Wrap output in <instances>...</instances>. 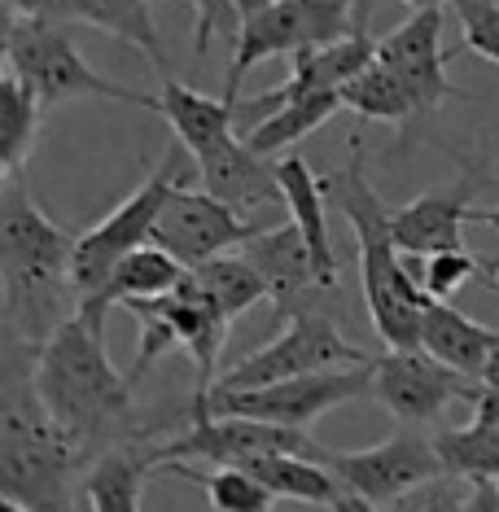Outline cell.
Listing matches in <instances>:
<instances>
[{
    "label": "cell",
    "instance_id": "obj_1",
    "mask_svg": "<svg viewBox=\"0 0 499 512\" xmlns=\"http://www.w3.org/2000/svg\"><path fill=\"white\" fill-rule=\"evenodd\" d=\"M36 390L53 425L88 456V464L123 442H149V429L136 416L132 377L110 364L106 329L75 311L49 342L36 351Z\"/></svg>",
    "mask_w": 499,
    "mask_h": 512
},
{
    "label": "cell",
    "instance_id": "obj_2",
    "mask_svg": "<svg viewBox=\"0 0 499 512\" xmlns=\"http://www.w3.org/2000/svg\"><path fill=\"white\" fill-rule=\"evenodd\" d=\"M75 246L79 232H66L40 211L27 180H0V285H5V329L27 346H40L75 316Z\"/></svg>",
    "mask_w": 499,
    "mask_h": 512
},
{
    "label": "cell",
    "instance_id": "obj_3",
    "mask_svg": "<svg viewBox=\"0 0 499 512\" xmlns=\"http://www.w3.org/2000/svg\"><path fill=\"white\" fill-rule=\"evenodd\" d=\"M0 368V499L27 512H71V477H84L88 456L40 399L36 346L5 329Z\"/></svg>",
    "mask_w": 499,
    "mask_h": 512
},
{
    "label": "cell",
    "instance_id": "obj_4",
    "mask_svg": "<svg viewBox=\"0 0 499 512\" xmlns=\"http://www.w3.org/2000/svg\"><path fill=\"white\" fill-rule=\"evenodd\" d=\"M324 197L346 215L359 246V276H364V302L373 316L377 337L390 351H416L421 346V320L434 298L408 276L403 250L390 228V206L364 176V149L359 136L351 141V162L324 176Z\"/></svg>",
    "mask_w": 499,
    "mask_h": 512
},
{
    "label": "cell",
    "instance_id": "obj_5",
    "mask_svg": "<svg viewBox=\"0 0 499 512\" xmlns=\"http://www.w3.org/2000/svg\"><path fill=\"white\" fill-rule=\"evenodd\" d=\"M5 57L9 75L40 97V106H62L71 97H101V101H123V106H141L158 114V97H145L136 88H123L114 79L97 75L79 57L75 40L66 27L40 18H5Z\"/></svg>",
    "mask_w": 499,
    "mask_h": 512
},
{
    "label": "cell",
    "instance_id": "obj_6",
    "mask_svg": "<svg viewBox=\"0 0 499 512\" xmlns=\"http://www.w3.org/2000/svg\"><path fill=\"white\" fill-rule=\"evenodd\" d=\"M176 141H171L167 158L154 162V171L136 184L132 193L123 197V206L92 224L88 232H79V246H75V267H71V281H75V302L97 294L106 285V276L119 267L127 254L154 246V228H158V215L167 206V197L189 184V176H197V167H180V154H176Z\"/></svg>",
    "mask_w": 499,
    "mask_h": 512
},
{
    "label": "cell",
    "instance_id": "obj_7",
    "mask_svg": "<svg viewBox=\"0 0 499 512\" xmlns=\"http://www.w3.org/2000/svg\"><path fill=\"white\" fill-rule=\"evenodd\" d=\"M351 9L355 0H272L263 14L246 18L237 44H232V62L224 79V97L241 101V79L268 57H298L307 49H324L351 36Z\"/></svg>",
    "mask_w": 499,
    "mask_h": 512
},
{
    "label": "cell",
    "instance_id": "obj_8",
    "mask_svg": "<svg viewBox=\"0 0 499 512\" xmlns=\"http://www.w3.org/2000/svg\"><path fill=\"white\" fill-rule=\"evenodd\" d=\"M373 364L311 372V377L276 381V386H263V390H211L206 403H193V412L250 416V421H268L285 429H307L311 421L329 416L333 407L368 399L373 394Z\"/></svg>",
    "mask_w": 499,
    "mask_h": 512
},
{
    "label": "cell",
    "instance_id": "obj_9",
    "mask_svg": "<svg viewBox=\"0 0 499 512\" xmlns=\"http://www.w3.org/2000/svg\"><path fill=\"white\" fill-rule=\"evenodd\" d=\"M359 364H373V355H364L351 337H342V329L324 311H307V316L289 320L281 337H272L268 346H259L254 355L237 359L228 372H219L211 390H263L276 386V381L311 377V372H329V368H359Z\"/></svg>",
    "mask_w": 499,
    "mask_h": 512
},
{
    "label": "cell",
    "instance_id": "obj_10",
    "mask_svg": "<svg viewBox=\"0 0 499 512\" xmlns=\"http://www.w3.org/2000/svg\"><path fill=\"white\" fill-rule=\"evenodd\" d=\"M329 473L342 482V491H351L359 499H368L373 508L386 512L390 504H399L403 495H412L416 486L443 477V456H438V442L425 429H408L390 434L377 447L364 451H324Z\"/></svg>",
    "mask_w": 499,
    "mask_h": 512
},
{
    "label": "cell",
    "instance_id": "obj_11",
    "mask_svg": "<svg viewBox=\"0 0 499 512\" xmlns=\"http://www.w3.org/2000/svg\"><path fill=\"white\" fill-rule=\"evenodd\" d=\"M263 456H311L324 460V447L307 429H285L268 421H250V416H211V412H193L189 434L158 442V464H184V460H206L215 464H241L263 460Z\"/></svg>",
    "mask_w": 499,
    "mask_h": 512
},
{
    "label": "cell",
    "instance_id": "obj_12",
    "mask_svg": "<svg viewBox=\"0 0 499 512\" xmlns=\"http://www.w3.org/2000/svg\"><path fill=\"white\" fill-rule=\"evenodd\" d=\"M373 399L386 407L399 425L425 429L447 412L451 403H478L482 381L438 364L434 355L416 351H386L373 364Z\"/></svg>",
    "mask_w": 499,
    "mask_h": 512
},
{
    "label": "cell",
    "instance_id": "obj_13",
    "mask_svg": "<svg viewBox=\"0 0 499 512\" xmlns=\"http://www.w3.org/2000/svg\"><path fill=\"white\" fill-rule=\"evenodd\" d=\"M259 232H268V228H259L254 219L232 211L228 202H219V197H211L206 189L180 184V189L167 197L162 215H158L154 246L167 250L171 259L193 272V267L211 263V259H219V254L246 250Z\"/></svg>",
    "mask_w": 499,
    "mask_h": 512
},
{
    "label": "cell",
    "instance_id": "obj_14",
    "mask_svg": "<svg viewBox=\"0 0 499 512\" xmlns=\"http://www.w3.org/2000/svg\"><path fill=\"white\" fill-rule=\"evenodd\" d=\"M443 27L447 9H412L408 22L377 40V62L403 79V88L416 97L421 119L434 114L443 101L464 97V92L447 79V57H443Z\"/></svg>",
    "mask_w": 499,
    "mask_h": 512
},
{
    "label": "cell",
    "instance_id": "obj_15",
    "mask_svg": "<svg viewBox=\"0 0 499 512\" xmlns=\"http://www.w3.org/2000/svg\"><path fill=\"white\" fill-rule=\"evenodd\" d=\"M141 307L154 311V316L171 329V337H176L180 351L193 359V368H197L193 403H202L206 394H211V386L219 381V351H224V337H228V324H232L224 316V307L206 294V285L197 281L193 272L184 276L171 294L141 298Z\"/></svg>",
    "mask_w": 499,
    "mask_h": 512
},
{
    "label": "cell",
    "instance_id": "obj_16",
    "mask_svg": "<svg viewBox=\"0 0 499 512\" xmlns=\"http://www.w3.org/2000/svg\"><path fill=\"white\" fill-rule=\"evenodd\" d=\"M289 62H294L289 79L281 88H272V92H263V97L246 101V106H241V123H250V127L263 123L289 97H307V92H342L355 75H364L368 66L377 62V40L368 36L364 22H355V31L346 40L324 44V49H307V53L289 57Z\"/></svg>",
    "mask_w": 499,
    "mask_h": 512
},
{
    "label": "cell",
    "instance_id": "obj_17",
    "mask_svg": "<svg viewBox=\"0 0 499 512\" xmlns=\"http://www.w3.org/2000/svg\"><path fill=\"white\" fill-rule=\"evenodd\" d=\"M241 254H246V259L259 267L263 281H268L276 320H298V316H307V311H316L311 302H316V294H324V281H320L316 254H311L307 237L294 224L259 232Z\"/></svg>",
    "mask_w": 499,
    "mask_h": 512
},
{
    "label": "cell",
    "instance_id": "obj_18",
    "mask_svg": "<svg viewBox=\"0 0 499 512\" xmlns=\"http://www.w3.org/2000/svg\"><path fill=\"white\" fill-rule=\"evenodd\" d=\"M473 193L478 180L464 176L456 189L447 193H421L412 202L394 206L390 211V228L403 254H443V250H464V224H473Z\"/></svg>",
    "mask_w": 499,
    "mask_h": 512
},
{
    "label": "cell",
    "instance_id": "obj_19",
    "mask_svg": "<svg viewBox=\"0 0 499 512\" xmlns=\"http://www.w3.org/2000/svg\"><path fill=\"white\" fill-rule=\"evenodd\" d=\"M193 167H197L202 189L211 197H219V202H228L232 211H241V215L254 211V206L285 202L281 167H276L272 158L254 154L250 141H241V136H232L228 145H219L206 158H197Z\"/></svg>",
    "mask_w": 499,
    "mask_h": 512
},
{
    "label": "cell",
    "instance_id": "obj_20",
    "mask_svg": "<svg viewBox=\"0 0 499 512\" xmlns=\"http://www.w3.org/2000/svg\"><path fill=\"white\" fill-rule=\"evenodd\" d=\"M158 114L167 119L176 145L197 162V158H206L211 149L228 145L232 136H237L241 101L206 97V92L180 84L176 75H167V79H162V92H158Z\"/></svg>",
    "mask_w": 499,
    "mask_h": 512
},
{
    "label": "cell",
    "instance_id": "obj_21",
    "mask_svg": "<svg viewBox=\"0 0 499 512\" xmlns=\"http://www.w3.org/2000/svg\"><path fill=\"white\" fill-rule=\"evenodd\" d=\"M184 276H189L184 263H176L167 250H158V246H145V250L127 254V259L106 276V285H101L97 294L79 298L75 311L84 320L106 329L110 307H127V302H141V298H162V294H171Z\"/></svg>",
    "mask_w": 499,
    "mask_h": 512
},
{
    "label": "cell",
    "instance_id": "obj_22",
    "mask_svg": "<svg viewBox=\"0 0 499 512\" xmlns=\"http://www.w3.org/2000/svg\"><path fill=\"white\" fill-rule=\"evenodd\" d=\"M154 469H162L158 442H123L101 451L84 469V495L92 512H141L145 477Z\"/></svg>",
    "mask_w": 499,
    "mask_h": 512
},
{
    "label": "cell",
    "instance_id": "obj_23",
    "mask_svg": "<svg viewBox=\"0 0 499 512\" xmlns=\"http://www.w3.org/2000/svg\"><path fill=\"white\" fill-rule=\"evenodd\" d=\"M443 469L469 486H495L499 482V394L482 390L473 403V421L460 429H443L434 438Z\"/></svg>",
    "mask_w": 499,
    "mask_h": 512
},
{
    "label": "cell",
    "instance_id": "obj_24",
    "mask_svg": "<svg viewBox=\"0 0 499 512\" xmlns=\"http://www.w3.org/2000/svg\"><path fill=\"white\" fill-rule=\"evenodd\" d=\"M276 167H281V193H285L289 215H294V228L303 232L311 254H316L324 289H333L338 285V254H333L329 219H324V202H329L324 197V176H316V167L303 154H285Z\"/></svg>",
    "mask_w": 499,
    "mask_h": 512
},
{
    "label": "cell",
    "instance_id": "obj_25",
    "mask_svg": "<svg viewBox=\"0 0 499 512\" xmlns=\"http://www.w3.org/2000/svg\"><path fill=\"white\" fill-rule=\"evenodd\" d=\"M495 346V329H486L473 316H464L451 302H429L425 320H421V351L434 355L438 364L464 372L478 381L486 368V355Z\"/></svg>",
    "mask_w": 499,
    "mask_h": 512
},
{
    "label": "cell",
    "instance_id": "obj_26",
    "mask_svg": "<svg viewBox=\"0 0 499 512\" xmlns=\"http://www.w3.org/2000/svg\"><path fill=\"white\" fill-rule=\"evenodd\" d=\"M71 18L84 22V27L106 31V36L123 40V44H132V49H141L162 79L171 75L167 57H162V40H158L149 0H71Z\"/></svg>",
    "mask_w": 499,
    "mask_h": 512
},
{
    "label": "cell",
    "instance_id": "obj_27",
    "mask_svg": "<svg viewBox=\"0 0 499 512\" xmlns=\"http://www.w3.org/2000/svg\"><path fill=\"white\" fill-rule=\"evenodd\" d=\"M338 110H346L342 92H307V97H289L263 123L250 127L246 141H250L254 154L272 158V154H281V149L298 145L303 136H311L316 127H324Z\"/></svg>",
    "mask_w": 499,
    "mask_h": 512
},
{
    "label": "cell",
    "instance_id": "obj_28",
    "mask_svg": "<svg viewBox=\"0 0 499 512\" xmlns=\"http://www.w3.org/2000/svg\"><path fill=\"white\" fill-rule=\"evenodd\" d=\"M241 469H246L250 477H259L276 499L320 504V508H333L342 499V482L329 473V464L311 460V456H263V460L241 464Z\"/></svg>",
    "mask_w": 499,
    "mask_h": 512
},
{
    "label": "cell",
    "instance_id": "obj_29",
    "mask_svg": "<svg viewBox=\"0 0 499 512\" xmlns=\"http://www.w3.org/2000/svg\"><path fill=\"white\" fill-rule=\"evenodd\" d=\"M342 101L346 110H355L359 119H373V123H399L408 127L421 119V106H416V97L408 88H403V79L386 71L381 62H373L364 75H355L351 84L342 88Z\"/></svg>",
    "mask_w": 499,
    "mask_h": 512
},
{
    "label": "cell",
    "instance_id": "obj_30",
    "mask_svg": "<svg viewBox=\"0 0 499 512\" xmlns=\"http://www.w3.org/2000/svg\"><path fill=\"white\" fill-rule=\"evenodd\" d=\"M40 110L44 106L36 92L5 71L0 79V162H5V176H18L27 167V154L40 132Z\"/></svg>",
    "mask_w": 499,
    "mask_h": 512
},
{
    "label": "cell",
    "instance_id": "obj_31",
    "mask_svg": "<svg viewBox=\"0 0 499 512\" xmlns=\"http://www.w3.org/2000/svg\"><path fill=\"white\" fill-rule=\"evenodd\" d=\"M193 276L206 285V294L224 307L228 320H241L250 307L268 302V281H263L259 267H254L246 254H219V259L193 267Z\"/></svg>",
    "mask_w": 499,
    "mask_h": 512
},
{
    "label": "cell",
    "instance_id": "obj_32",
    "mask_svg": "<svg viewBox=\"0 0 499 512\" xmlns=\"http://www.w3.org/2000/svg\"><path fill=\"white\" fill-rule=\"evenodd\" d=\"M167 473L189 477L202 486L206 504L215 512H272L276 495L259 477H250L246 469H232V464H215V469H189V464H167Z\"/></svg>",
    "mask_w": 499,
    "mask_h": 512
},
{
    "label": "cell",
    "instance_id": "obj_33",
    "mask_svg": "<svg viewBox=\"0 0 499 512\" xmlns=\"http://www.w3.org/2000/svg\"><path fill=\"white\" fill-rule=\"evenodd\" d=\"M460 36L478 57L499 66V0H451Z\"/></svg>",
    "mask_w": 499,
    "mask_h": 512
},
{
    "label": "cell",
    "instance_id": "obj_34",
    "mask_svg": "<svg viewBox=\"0 0 499 512\" xmlns=\"http://www.w3.org/2000/svg\"><path fill=\"white\" fill-rule=\"evenodd\" d=\"M473 504V486L460 482V477H434V482L416 486L412 495H403L399 504H390L386 512H469Z\"/></svg>",
    "mask_w": 499,
    "mask_h": 512
},
{
    "label": "cell",
    "instance_id": "obj_35",
    "mask_svg": "<svg viewBox=\"0 0 499 512\" xmlns=\"http://www.w3.org/2000/svg\"><path fill=\"white\" fill-rule=\"evenodd\" d=\"M478 276V259L469 250H443L425 259V294L434 302H451L464 285Z\"/></svg>",
    "mask_w": 499,
    "mask_h": 512
},
{
    "label": "cell",
    "instance_id": "obj_36",
    "mask_svg": "<svg viewBox=\"0 0 499 512\" xmlns=\"http://www.w3.org/2000/svg\"><path fill=\"white\" fill-rule=\"evenodd\" d=\"M193 14H197V31H193L197 57H206L211 40H219V36L237 44L241 27H246V14H241L237 0H193Z\"/></svg>",
    "mask_w": 499,
    "mask_h": 512
},
{
    "label": "cell",
    "instance_id": "obj_37",
    "mask_svg": "<svg viewBox=\"0 0 499 512\" xmlns=\"http://www.w3.org/2000/svg\"><path fill=\"white\" fill-rule=\"evenodd\" d=\"M5 18H40V22H75L71 0H5Z\"/></svg>",
    "mask_w": 499,
    "mask_h": 512
},
{
    "label": "cell",
    "instance_id": "obj_38",
    "mask_svg": "<svg viewBox=\"0 0 499 512\" xmlns=\"http://www.w3.org/2000/svg\"><path fill=\"white\" fill-rule=\"evenodd\" d=\"M482 390H491L499 394V333H495V346H491V355H486V368H482Z\"/></svg>",
    "mask_w": 499,
    "mask_h": 512
},
{
    "label": "cell",
    "instance_id": "obj_39",
    "mask_svg": "<svg viewBox=\"0 0 499 512\" xmlns=\"http://www.w3.org/2000/svg\"><path fill=\"white\" fill-rule=\"evenodd\" d=\"M473 224H482V228L499 232V206H491V211H478V215H473Z\"/></svg>",
    "mask_w": 499,
    "mask_h": 512
},
{
    "label": "cell",
    "instance_id": "obj_40",
    "mask_svg": "<svg viewBox=\"0 0 499 512\" xmlns=\"http://www.w3.org/2000/svg\"><path fill=\"white\" fill-rule=\"evenodd\" d=\"M237 5H241V14H246V18H254V14H263L272 0H237Z\"/></svg>",
    "mask_w": 499,
    "mask_h": 512
},
{
    "label": "cell",
    "instance_id": "obj_41",
    "mask_svg": "<svg viewBox=\"0 0 499 512\" xmlns=\"http://www.w3.org/2000/svg\"><path fill=\"white\" fill-rule=\"evenodd\" d=\"M403 5H412V9H447L451 0H403Z\"/></svg>",
    "mask_w": 499,
    "mask_h": 512
},
{
    "label": "cell",
    "instance_id": "obj_42",
    "mask_svg": "<svg viewBox=\"0 0 499 512\" xmlns=\"http://www.w3.org/2000/svg\"><path fill=\"white\" fill-rule=\"evenodd\" d=\"M0 512H27V508H18V504H5V499H0Z\"/></svg>",
    "mask_w": 499,
    "mask_h": 512
},
{
    "label": "cell",
    "instance_id": "obj_43",
    "mask_svg": "<svg viewBox=\"0 0 499 512\" xmlns=\"http://www.w3.org/2000/svg\"><path fill=\"white\" fill-rule=\"evenodd\" d=\"M491 267H495V276H491V285H495V294H499V259H495Z\"/></svg>",
    "mask_w": 499,
    "mask_h": 512
},
{
    "label": "cell",
    "instance_id": "obj_44",
    "mask_svg": "<svg viewBox=\"0 0 499 512\" xmlns=\"http://www.w3.org/2000/svg\"><path fill=\"white\" fill-rule=\"evenodd\" d=\"M495 499H499V482H495Z\"/></svg>",
    "mask_w": 499,
    "mask_h": 512
}]
</instances>
